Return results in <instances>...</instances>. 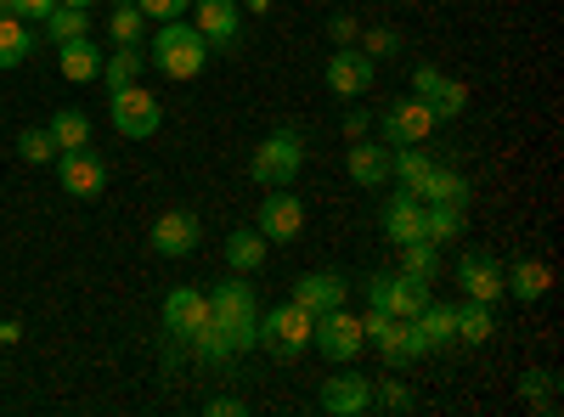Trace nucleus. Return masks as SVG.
I'll return each instance as SVG.
<instances>
[{"label": "nucleus", "instance_id": "obj_1", "mask_svg": "<svg viewBox=\"0 0 564 417\" xmlns=\"http://www.w3.org/2000/svg\"><path fill=\"white\" fill-rule=\"evenodd\" d=\"M209 321L220 328V339L231 344V355L260 350V305H254V288H249L243 271H231L226 283H215V294H209Z\"/></svg>", "mask_w": 564, "mask_h": 417}, {"label": "nucleus", "instance_id": "obj_2", "mask_svg": "<svg viewBox=\"0 0 564 417\" xmlns=\"http://www.w3.org/2000/svg\"><path fill=\"white\" fill-rule=\"evenodd\" d=\"M164 79H198L204 74V63H209V40L193 29V23H159V34H153V57H148Z\"/></svg>", "mask_w": 564, "mask_h": 417}, {"label": "nucleus", "instance_id": "obj_3", "mask_svg": "<svg viewBox=\"0 0 564 417\" xmlns=\"http://www.w3.org/2000/svg\"><path fill=\"white\" fill-rule=\"evenodd\" d=\"M300 169H305V142L294 130H271L249 158V175L260 180V187H294Z\"/></svg>", "mask_w": 564, "mask_h": 417}, {"label": "nucleus", "instance_id": "obj_4", "mask_svg": "<svg viewBox=\"0 0 564 417\" xmlns=\"http://www.w3.org/2000/svg\"><path fill=\"white\" fill-rule=\"evenodd\" d=\"M311 344H316V355H322V361L350 366V361L367 350L361 316H350L345 305H339V310H322V316H316V328H311Z\"/></svg>", "mask_w": 564, "mask_h": 417}, {"label": "nucleus", "instance_id": "obj_5", "mask_svg": "<svg viewBox=\"0 0 564 417\" xmlns=\"http://www.w3.org/2000/svg\"><path fill=\"white\" fill-rule=\"evenodd\" d=\"M311 328H316V316H311V310H300V305L289 299V305H276V310H265V316H260V344H265L276 361H294V355H305Z\"/></svg>", "mask_w": 564, "mask_h": 417}, {"label": "nucleus", "instance_id": "obj_6", "mask_svg": "<svg viewBox=\"0 0 564 417\" xmlns=\"http://www.w3.org/2000/svg\"><path fill=\"white\" fill-rule=\"evenodd\" d=\"M108 119H113V130L124 135V142H148V135H159V124H164V108H159L153 90L124 85V90H113Z\"/></svg>", "mask_w": 564, "mask_h": 417}, {"label": "nucleus", "instance_id": "obj_7", "mask_svg": "<svg viewBox=\"0 0 564 417\" xmlns=\"http://www.w3.org/2000/svg\"><path fill=\"white\" fill-rule=\"evenodd\" d=\"M57 187H63L68 198H102V193H108V158L90 153V147L57 153Z\"/></svg>", "mask_w": 564, "mask_h": 417}, {"label": "nucleus", "instance_id": "obj_8", "mask_svg": "<svg viewBox=\"0 0 564 417\" xmlns=\"http://www.w3.org/2000/svg\"><path fill=\"white\" fill-rule=\"evenodd\" d=\"M367 299H372V310H390V316H417L423 305H430L435 294H430V283H423V276H372L367 283Z\"/></svg>", "mask_w": 564, "mask_h": 417}, {"label": "nucleus", "instance_id": "obj_9", "mask_svg": "<svg viewBox=\"0 0 564 417\" xmlns=\"http://www.w3.org/2000/svg\"><path fill=\"white\" fill-rule=\"evenodd\" d=\"M435 113L430 108H423L417 97H401V102H390L384 108V119H379V130H384V142L390 147H423V142H430V135H435Z\"/></svg>", "mask_w": 564, "mask_h": 417}, {"label": "nucleus", "instance_id": "obj_10", "mask_svg": "<svg viewBox=\"0 0 564 417\" xmlns=\"http://www.w3.org/2000/svg\"><path fill=\"white\" fill-rule=\"evenodd\" d=\"M412 97L430 108L435 119H457V113L468 108V85H457L452 74H441V68H430V63H417V68H412Z\"/></svg>", "mask_w": 564, "mask_h": 417}, {"label": "nucleus", "instance_id": "obj_11", "mask_svg": "<svg viewBox=\"0 0 564 417\" xmlns=\"http://www.w3.org/2000/svg\"><path fill=\"white\" fill-rule=\"evenodd\" d=\"M193 29L209 40V52H231L243 40V0H193Z\"/></svg>", "mask_w": 564, "mask_h": 417}, {"label": "nucleus", "instance_id": "obj_12", "mask_svg": "<svg viewBox=\"0 0 564 417\" xmlns=\"http://www.w3.org/2000/svg\"><path fill=\"white\" fill-rule=\"evenodd\" d=\"M204 328H209V294L204 288H175L164 299V333L175 344H193Z\"/></svg>", "mask_w": 564, "mask_h": 417}, {"label": "nucleus", "instance_id": "obj_13", "mask_svg": "<svg viewBox=\"0 0 564 417\" xmlns=\"http://www.w3.org/2000/svg\"><path fill=\"white\" fill-rule=\"evenodd\" d=\"M372 79H379V63H372L367 52H356V45H339L334 57H327V90L334 97H367L372 90Z\"/></svg>", "mask_w": 564, "mask_h": 417}, {"label": "nucleus", "instance_id": "obj_14", "mask_svg": "<svg viewBox=\"0 0 564 417\" xmlns=\"http://www.w3.org/2000/svg\"><path fill=\"white\" fill-rule=\"evenodd\" d=\"M305 231V198H294L289 187H271V198L260 204V238L265 243H294Z\"/></svg>", "mask_w": 564, "mask_h": 417}, {"label": "nucleus", "instance_id": "obj_15", "mask_svg": "<svg viewBox=\"0 0 564 417\" xmlns=\"http://www.w3.org/2000/svg\"><path fill=\"white\" fill-rule=\"evenodd\" d=\"M198 243H204V226H198L193 209H164V215L153 220V249H159L164 260H186Z\"/></svg>", "mask_w": 564, "mask_h": 417}, {"label": "nucleus", "instance_id": "obj_16", "mask_svg": "<svg viewBox=\"0 0 564 417\" xmlns=\"http://www.w3.org/2000/svg\"><path fill=\"white\" fill-rule=\"evenodd\" d=\"M345 164H350V180L356 187H367V193H379L384 180H390V169H395V147L390 142H350V153H345Z\"/></svg>", "mask_w": 564, "mask_h": 417}, {"label": "nucleus", "instance_id": "obj_17", "mask_svg": "<svg viewBox=\"0 0 564 417\" xmlns=\"http://www.w3.org/2000/svg\"><path fill=\"white\" fill-rule=\"evenodd\" d=\"M350 299V283L339 271H305L300 283H294V305L300 310H311V316H322V310H339Z\"/></svg>", "mask_w": 564, "mask_h": 417}, {"label": "nucleus", "instance_id": "obj_18", "mask_svg": "<svg viewBox=\"0 0 564 417\" xmlns=\"http://www.w3.org/2000/svg\"><path fill=\"white\" fill-rule=\"evenodd\" d=\"M316 406H322L327 417H361V411L372 406V378H356V373L327 378L322 395H316Z\"/></svg>", "mask_w": 564, "mask_h": 417}, {"label": "nucleus", "instance_id": "obj_19", "mask_svg": "<svg viewBox=\"0 0 564 417\" xmlns=\"http://www.w3.org/2000/svg\"><path fill=\"white\" fill-rule=\"evenodd\" d=\"M457 283L468 299H480V305H497L502 299V265L491 254H463L457 260Z\"/></svg>", "mask_w": 564, "mask_h": 417}, {"label": "nucleus", "instance_id": "obj_20", "mask_svg": "<svg viewBox=\"0 0 564 417\" xmlns=\"http://www.w3.org/2000/svg\"><path fill=\"white\" fill-rule=\"evenodd\" d=\"M384 238L390 243H423V198H412V193H395L390 204H384Z\"/></svg>", "mask_w": 564, "mask_h": 417}, {"label": "nucleus", "instance_id": "obj_21", "mask_svg": "<svg viewBox=\"0 0 564 417\" xmlns=\"http://www.w3.org/2000/svg\"><path fill=\"white\" fill-rule=\"evenodd\" d=\"M547 283H553V271H547L542 260H520L513 271H502V294L525 299V305H536V299L547 294Z\"/></svg>", "mask_w": 564, "mask_h": 417}, {"label": "nucleus", "instance_id": "obj_22", "mask_svg": "<svg viewBox=\"0 0 564 417\" xmlns=\"http://www.w3.org/2000/svg\"><path fill=\"white\" fill-rule=\"evenodd\" d=\"M412 328L423 333V344H430V350H446V344H457V310L430 299V305L412 316Z\"/></svg>", "mask_w": 564, "mask_h": 417}, {"label": "nucleus", "instance_id": "obj_23", "mask_svg": "<svg viewBox=\"0 0 564 417\" xmlns=\"http://www.w3.org/2000/svg\"><path fill=\"white\" fill-rule=\"evenodd\" d=\"M57 57H63V79H74V85H85V79H97V74H102V52L90 45V34L63 40V45H57Z\"/></svg>", "mask_w": 564, "mask_h": 417}, {"label": "nucleus", "instance_id": "obj_24", "mask_svg": "<svg viewBox=\"0 0 564 417\" xmlns=\"http://www.w3.org/2000/svg\"><path fill=\"white\" fill-rule=\"evenodd\" d=\"M34 57V29L12 12H0V68H23Z\"/></svg>", "mask_w": 564, "mask_h": 417}, {"label": "nucleus", "instance_id": "obj_25", "mask_svg": "<svg viewBox=\"0 0 564 417\" xmlns=\"http://www.w3.org/2000/svg\"><path fill=\"white\" fill-rule=\"evenodd\" d=\"M226 265L243 271V276L265 265V238H260V226H238V231H231V238H226Z\"/></svg>", "mask_w": 564, "mask_h": 417}, {"label": "nucleus", "instance_id": "obj_26", "mask_svg": "<svg viewBox=\"0 0 564 417\" xmlns=\"http://www.w3.org/2000/svg\"><path fill=\"white\" fill-rule=\"evenodd\" d=\"M417 198L423 204H457V209H468V180L457 175V169H430V175H423V187H417Z\"/></svg>", "mask_w": 564, "mask_h": 417}, {"label": "nucleus", "instance_id": "obj_27", "mask_svg": "<svg viewBox=\"0 0 564 417\" xmlns=\"http://www.w3.org/2000/svg\"><path fill=\"white\" fill-rule=\"evenodd\" d=\"M463 238V209L457 204H423V243H457Z\"/></svg>", "mask_w": 564, "mask_h": 417}, {"label": "nucleus", "instance_id": "obj_28", "mask_svg": "<svg viewBox=\"0 0 564 417\" xmlns=\"http://www.w3.org/2000/svg\"><path fill=\"white\" fill-rule=\"evenodd\" d=\"M491 333H497V316H491V305L468 299V305L457 310V344H486Z\"/></svg>", "mask_w": 564, "mask_h": 417}, {"label": "nucleus", "instance_id": "obj_29", "mask_svg": "<svg viewBox=\"0 0 564 417\" xmlns=\"http://www.w3.org/2000/svg\"><path fill=\"white\" fill-rule=\"evenodd\" d=\"M141 68H148V57H141L135 45H119L113 57H102V74L97 79H108V90H124V85L141 79Z\"/></svg>", "mask_w": 564, "mask_h": 417}, {"label": "nucleus", "instance_id": "obj_30", "mask_svg": "<svg viewBox=\"0 0 564 417\" xmlns=\"http://www.w3.org/2000/svg\"><path fill=\"white\" fill-rule=\"evenodd\" d=\"M57 135V147L63 153H74V147H90V119L79 113V108H63V113H52V124H45Z\"/></svg>", "mask_w": 564, "mask_h": 417}, {"label": "nucleus", "instance_id": "obj_31", "mask_svg": "<svg viewBox=\"0 0 564 417\" xmlns=\"http://www.w3.org/2000/svg\"><path fill=\"white\" fill-rule=\"evenodd\" d=\"M90 29V18H85V7H52V12H45V40H79Z\"/></svg>", "mask_w": 564, "mask_h": 417}, {"label": "nucleus", "instance_id": "obj_32", "mask_svg": "<svg viewBox=\"0 0 564 417\" xmlns=\"http://www.w3.org/2000/svg\"><path fill=\"white\" fill-rule=\"evenodd\" d=\"M18 153H23L29 164H57V153H63V147H57V135L45 130V124H29V130L18 135Z\"/></svg>", "mask_w": 564, "mask_h": 417}, {"label": "nucleus", "instance_id": "obj_33", "mask_svg": "<svg viewBox=\"0 0 564 417\" xmlns=\"http://www.w3.org/2000/svg\"><path fill=\"white\" fill-rule=\"evenodd\" d=\"M108 29H113V40H119V45H141V34H148V18H141L135 0H119L113 18H108Z\"/></svg>", "mask_w": 564, "mask_h": 417}, {"label": "nucleus", "instance_id": "obj_34", "mask_svg": "<svg viewBox=\"0 0 564 417\" xmlns=\"http://www.w3.org/2000/svg\"><path fill=\"white\" fill-rule=\"evenodd\" d=\"M435 169V158H423V153H395V169L390 175H401V193H412L417 198V187H423V175Z\"/></svg>", "mask_w": 564, "mask_h": 417}, {"label": "nucleus", "instance_id": "obj_35", "mask_svg": "<svg viewBox=\"0 0 564 417\" xmlns=\"http://www.w3.org/2000/svg\"><path fill=\"white\" fill-rule=\"evenodd\" d=\"M553 384H558V373L536 366V373H525V378H520V395H525L536 411H553Z\"/></svg>", "mask_w": 564, "mask_h": 417}, {"label": "nucleus", "instance_id": "obj_36", "mask_svg": "<svg viewBox=\"0 0 564 417\" xmlns=\"http://www.w3.org/2000/svg\"><path fill=\"white\" fill-rule=\"evenodd\" d=\"M135 7H141V18H148V23H175V18L193 12V0H135Z\"/></svg>", "mask_w": 564, "mask_h": 417}, {"label": "nucleus", "instance_id": "obj_37", "mask_svg": "<svg viewBox=\"0 0 564 417\" xmlns=\"http://www.w3.org/2000/svg\"><path fill=\"white\" fill-rule=\"evenodd\" d=\"M372 400L390 406V411H412V389H406V384H395V378H384L379 389H372Z\"/></svg>", "mask_w": 564, "mask_h": 417}, {"label": "nucleus", "instance_id": "obj_38", "mask_svg": "<svg viewBox=\"0 0 564 417\" xmlns=\"http://www.w3.org/2000/svg\"><path fill=\"white\" fill-rule=\"evenodd\" d=\"M430 271H435L430 243H406V276H423V283H430Z\"/></svg>", "mask_w": 564, "mask_h": 417}, {"label": "nucleus", "instance_id": "obj_39", "mask_svg": "<svg viewBox=\"0 0 564 417\" xmlns=\"http://www.w3.org/2000/svg\"><path fill=\"white\" fill-rule=\"evenodd\" d=\"M57 7V0H0V12H12V18H45V12H52Z\"/></svg>", "mask_w": 564, "mask_h": 417}, {"label": "nucleus", "instance_id": "obj_40", "mask_svg": "<svg viewBox=\"0 0 564 417\" xmlns=\"http://www.w3.org/2000/svg\"><path fill=\"white\" fill-rule=\"evenodd\" d=\"M390 52H401L395 29H379V34H367V57H372V63H379V57H390Z\"/></svg>", "mask_w": 564, "mask_h": 417}, {"label": "nucleus", "instance_id": "obj_41", "mask_svg": "<svg viewBox=\"0 0 564 417\" xmlns=\"http://www.w3.org/2000/svg\"><path fill=\"white\" fill-rule=\"evenodd\" d=\"M327 29H334V45H356V34H361V23H356V18H345V12H339L334 23H327Z\"/></svg>", "mask_w": 564, "mask_h": 417}, {"label": "nucleus", "instance_id": "obj_42", "mask_svg": "<svg viewBox=\"0 0 564 417\" xmlns=\"http://www.w3.org/2000/svg\"><path fill=\"white\" fill-rule=\"evenodd\" d=\"M204 411H209V417H249V406H243V400H231V395H220V400H209Z\"/></svg>", "mask_w": 564, "mask_h": 417}, {"label": "nucleus", "instance_id": "obj_43", "mask_svg": "<svg viewBox=\"0 0 564 417\" xmlns=\"http://www.w3.org/2000/svg\"><path fill=\"white\" fill-rule=\"evenodd\" d=\"M367 130H372V119H367V113H345V142H361Z\"/></svg>", "mask_w": 564, "mask_h": 417}, {"label": "nucleus", "instance_id": "obj_44", "mask_svg": "<svg viewBox=\"0 0 564 417\" xmlns=\"http://www.w3.org/2000/svg\"><path fill=\"white\" fill-rule=\"evenodd\" d=\"M23 339V328H18V321H0V344H18Z\"/></svg>", "mask_w": 564, "mask_h": 417}, {"label": "nucleus", "instance_id": "obj_45", "mask_svg": "<svg viewBox=\"0 0 564 417\" xmlns=\"http://www.w3.org/2000/svg\"><path fill=\"white\" fill-rule=\"evenodd\" d=\"M243 12H254V18H265V12H271V0H243Z\"/></svg>", "mask_w": 564, "mask_h": 417}, {"label": "nucleus", "instance_id": "obj_46", "mask_svg": "<svg viewBox=\"0 0 564 417\" xmlns=\"http://www.w3.org/2000/svg\"><path fill=\"white\" fill-rule=\"evenodd\" d=\"M57 7H90V0H57Z\"/></svg>", "mask_w": 564, "mask_h": 417}]
</instances>
